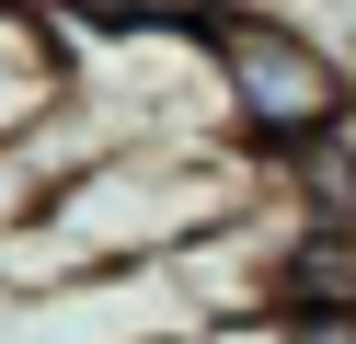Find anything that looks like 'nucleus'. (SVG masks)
I'll list each match as a JSON object with an SVG mask.
<instances>
[{
	"label": "nucleus",
	"mask_w": 356,
	"mask_h": 344,
	"mask_svg": "<svg viewBox=\"0 0 356 344\" xmlns=\"http://www.w3.org/2000/svg\"><path fill=\"white\" fill-rule=\"evenodd\" d=\"M264 206V161L230 138H127V149L81 161L35 218L0 229V287L47 298L81 275H127V264H172V252L218 241Z\"/></svg>",
	"instance_id": "obj_1"
},
{
	"label": "nucleus",
	"mask_w": 356,
	"mask_h": 344,
	"mask_svg": "<svg viewBox=\"0 0 356 344\" xmlns=\"http://www.w3.org/2000/svg\"><path fill=\"white\" fill-rule=\"evenodd\" d=\"M207 58V92H218V138L253 161H299L322 138L356 126V69L322 23H299L287 0H230V12L195 35Z\"/></svg>",
	"instance_id": "obj_2"
},
{
	"label": "nucleus",
	"mask_w": 356,
	"mask_h": 344,
	"mask_svg": "<svg viewBox=\"0 0 356 344\" xmlns=\"http://www.w3.org/2000/svg\"><path fill=\"white\" fill-rule=\"evenodd\" d=\"M70 92V23L47 0H0V149L24 126H47Z\"/></svg>",
	"instance_id": "obj_3"
},
{
	"label": "nucleus",
	"mask_w": 356,
	"mask_h": 344,
	"mask_svg": "<svg viewBox=\"0 0 356 344\" xmlns=\"http://www.w3.org/2000/svg\"><path fill=\"white\" fill-rule=\"evenodd\" d=\"M264 344H356V298H322V310H264Z\"/></svg>",
	"instance_id": "obj_4"
}]
</instances>
